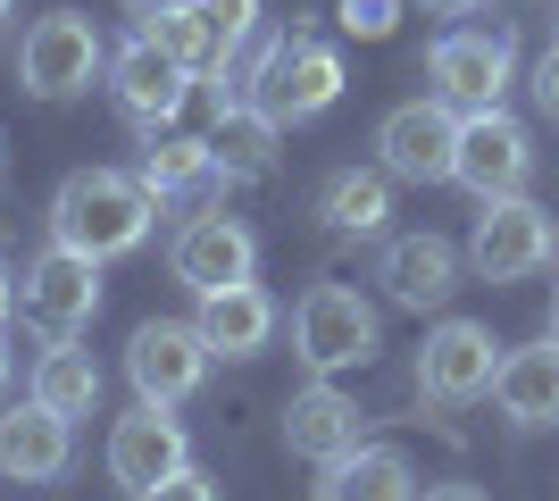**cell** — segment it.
<instances>
[{
    "instance_id": "15",
    "label": "cell",
    "mask_w": 559,
    "mask_h": 501,
    "mask_svg": "<svg viewBox=\"0 0 559 501\" xmlns=\"http://www.w3.org/2000/svg\"><path fill=\"white\" fill-rule=\"evenodd\" d=\"M109 93H117V109H126V126H142V134H159L176 109H185V93H192V68H176L159 43H126L109 59Z\"/></svg>"
},
{
    "instance_id": "14",
    "label": "cell",
    "mask_w": 559,
    "mask_h": 501,
    "mask_svg": "<svg viewBox=\"0 0 559 501\" xmlns=\"http://www.w3.org/2000/svg\"><path fill=\"white\" fill-rule=\"evenodd\" d=\"M75 460V418L43 409L25 393L17 409H0V477L9 485H59Z\"/></svg>"
},
{
    "instance_id": "3",
    "label": "cell",
    "mask_w": 559,
    "mask_h": 501,
    "mask_svg": "<svg viewBox=\"0 0 559 501\" xmlns=\"http://www.w3.org/2000/svg\"><path fill=\"white\" fill-rule=\"evenodd\" d=\"M376 310L359 285H309L301 310H293V351H301L309 377H343V368H368L376 359Z\"/></svg>"
},
{
    "instance_id": "7",
    "label": "cell",
    "mask_w": 559,
    "mask_h": 501,
    "mask_svg": "<svg viewBox=\"0 0 559 501\" xmlns=\"http://www.w3.org/2000/svg\"><path fill=\"white\" fill-rule=\"evenodd\" d=\"M535 176V134L510 109H467L460 118V151H451V184H467L476 201H510Z\"/></svg>"
},
{
    "instance_id": "31",
    "label": "cell",
    "mask_w": 559,
    "mask_h": 501,
    "mask_svg": "<svg viewBox=\"0 0 559 501\" xmlns=\"http://www.w3.org/2000/svg\"><path fill=\"white\" fill-rule=\"evenodd\" d=\"M9 318H17V276L0 267V334H9Z\"/></svg>"
},
{
    "instance_id": "20",
    "label": "cell",
    "mask_w": 559,
    "mask_h": 501,
    "mask_svg": "<svg viewBox=\"0 0 559 501\" xmlns=\"http://www.w3.org/2000/svg\"><path fill=\"white\" fill-rule=\"evenodd\" d=\"M192 326H201V343H210L217 359H259L276 343V301L259 285H234V293H210Z\"/></svg>"
},
{
    "instance_id": "26",
    "label": "cell",
    "mask_w": 559,
    "mask_h": 501,
    "mask_svg": "<svg viewBox=\"0 0 559 501\" xmlns=\"http://www.w3.org/2000/svg\"><path fill=\"white\" fill-rule=\"evenodd\" d=\"M201 17H210V43H217V68L242 59L259 43V0H201Z\"/></svg>"
},
{
    "instance_id": "29",
    "label": "cell",
    "mask_w": 559,
    "mask_h": 501,
    "mask_svg": "<svg viewBox=\"0 0 559 501\" xmlns=\"http://www.w3.org/2000/svg\"><path fill=\"white\" fill-rule=\"evenodd\" d=\"M526 84H535V109H543V118L559 126V43H551V50L535 59V75H526Z\"/></svg>"
},
{
    "instance_id": "16",
    "label": "cell",
    "mask_w": 559,
    "mask_h": 501,
    "mask_svg": "<svg viewBox=\"0 0 559 501\" xmlns=\"http://www.w3.org/2000/svg\"><path fill=\"white\" fill-rule=\"evenodd\" d=\"M376 285L393 293L401 310H443L451 293H460V251H451L435 226L393 235V242H384V260H376Z\"/></svg>"
},
{
    "instance_id": "18",
    "label": "cell",
    "mask_w": 559,
    "mask_h": 501,
    "mask_svg": "<svg viewBox=\"0 0 559 501\" xmlns=\"http://www.w3.org/2000/svg\"><path fill=\"white\" fill-rule=\"evenodd\" d=\"M142 184H151V201H192V210H217V192H226V167H217L210 143H192V134H151V151H142L134 167Z\"/></svg>"
},
{
    "instance_id": "33",
    "label": "cell",
    "mask_w": 559,
    "mask_h": 501,
    "mask_svg": "<svg viewBox=\"0 0 559 501\" xmlns=\"http://www.w3.org/2000/svg\"><path fill=\"white\" fill-rule=\"evenodd\" d=\"M0 393H9V334H0Z\"/></svg>"
},
{
    "instance_id": "24",
    "label": "cell",
    "mask_w": 559,
    "mask_h": 501,
    "mask_svg": "<svg viewBox=\"0 0 559 501\" xmlns=\"http://www.w3.org/2000/svg\"><path fill=\"white\" fill-rule=\"evenodd\" d=\"M34 402L59 409V418H93V402H100V368H93V351H84L75 334H59V343L34 359Z\"/></svg>"
},
{
    "instance_id": "23",
    "label": "cell",
    "mask_w": 559,
    "mask_h": 501,
    "mask_svg": "<svg viewBox=\"0 0 559 501\" xmlns=\"http://www.w3.org/2000/svg\"><path fill=\"white\" fill-rule=\"evenodd\" d=\"M134 34L142 43H159L176 68L210 75L217 68V43H210V17H201V0H134Z\"/></svg>"
},
{
    "instance_id": "1",
    "label": "cell",
    "mask_w": 559,
    "mask_h": 501,
    "mask_svg": "<svg viewBox=\"0 0 559 501\" xmlns=\"http://www.w3.org/2000/svg\"><path fill=\"white\" fill-rule=\"evenodd\" d=\"M151 217H159V201H151V184L126 176V167H75L68 184L50 192V242H68L84 260H126V251H142V242H151Z\"/></svg>"
},
{
    "instance_id": "10",
    "label": "cell",
    "mask_w": 559,
    "mask_h": 501,
    "mask_svg": "<svg viewBox=\"0 0 559 501\" xmlns=\"http://www.w3.org/2000/svg\"><path fill=\"white\" fill-rule=\"evenodd\" d=\"M17 310L34 318L50 343H59V334H84L93 310H100V260L68 251V242L34 251V260H25V285H17Z\"/></svg>"
},
{
    "instance_id": "12",
    "label": "cell",
    "mask_w": 559,
    "mask_h": 501,
    "mask_svg": "<svg viewBox=\"0 0 559 501\" xmlns=\"http://www.w3.org/2000/svg\"><path fill=\"white\" fill-rule=\"evenodd\" d=\"M492 377H501V343H492V326H476V318H443V326L426 334V351H418V393H426V402H476V393H492Z\"/></svg>"
},
{
    "instance_id": "6",
    "label": "cell",
    "mask_w": 559,
    "mask_h": 501,
    "mask_svg": "<svg viewBox=\"0 0 559 501\" xmlns=\"http://www.w3.org/2000/svg\"><path fill=\"white\" fill-rule=\"evenodd\" d=\"M460 260L476 267L485 285H518V276H535V267L559 260V226L526 192H510V201H485V217H476V235H467Z\"/></svg>"
},
{
    "instance_id": "30",
    "label": "cell",
    "mask_w": 559,
    "mask_h": 501,
    "mask_svg": "<svg viewBox=\"0 0 559 501\" xmlns=\"http://www.w3.org/2000/svg\"><path fill=\"white\" fill-rule=\"evenodd\" d=\"M418 501H485V493H476V485H426Z\"/></svg>"
},
{
    "instance_id": "17",
    "label": "cell",
    "mask_w": 559,
    "mask_h": 501,
    "mask_svg": "<svg viewBox=\"0 0 559 501\" xmlns=\"http://www.w3.org/2000/svg\"><path fill=\"white\" fill-rule=\"evenodd\" d=\"M359 402H350L334 377H318L309 393H293V409H284V443H293V460H343V452H359Z\"/></svg>"
},
{
    "instance_id": "34",
    "label": "cell",
    "mask_w": 559,
    "mask_h": 501,
    "mask_svg": "<svg viewBox=\"0 0 559 501\" xmlns=\"http://www.w3.org/2000/svg\"><path fill=\"white\" fill-rule=\"evenodd\" d=\"M0 184H9V134H0Z\"/></svg>"
},
{
    "instance_id": "22",
    "label": "cell",
    "mask_w": 559,
    "mask_h": 501,
    "mask_svg": "<svg viewBox=\"0 0 559 501\" xmlns=\"http://www.w3.org/2000/svg\"><path fill=\"white\" fill-rule=\"evenodd\" d=\"M384 217H393V176L384 167H334L318 184V226H334V235H384Z\"/></svg>"
},
{
    "instance_id": "25",
    "label": "cell",
    "mask_w": 559,
    "mask_h": 501,
    "mask_svg": "<svg viewBox=\"0 0 559 501\" xmlns=\"http://www.w3.org/2000/svg\"><path fill=\"white\" fill-rule=\"evenodd\" d=\"M276 134H284V126L267 118V109L234 100V109H217L210 151H217V167H226V176H267V167H276Z\"/></svg>"
},
{
    "instance_id": "19",
    "label": "cell",
    "mask_w": 559,
    "mask_h": 501,
    "mask_svg": "<svg viewBox=\"0 0 559 501\" xmlns=\"http://www.w3.org/2000/svg\"><path fill=\"white\" fill-rule=\"evenodd\" d=\"M492 402H501V418H510L518 434L559 427V334H543V343H526V351L501 359V377H492Z\"/></svg>"
},
{
    "instance_id": "35",
    "label": "cell",
    "mask_w": 559,
    "mask_h": 501,
    "mask_svg": "<svg viewBox=\"0 0 559 501\" xmlns=\"http://www.w3.org/2000/svg\"><path fill=\"white\" fill-rule=\"evenodd\" d=\"M9 17H17V0H0V25H9Z\"/></svg>"
},
{
    "instance_id": "4",
    "label": "cell",
    "mask_w": 559,
    "mask_h": 501,
    "mask_svg": "<svg viewBox=\"0 0 559 501\" xmlns=\"http://www.w3.org/2000/svg\"><path fill=\"white\" fill-rule=\"evenodd\" d=\"M100 68H109V50H100V25L84 17V9H50V17H34V34H25V50H17V84L34 100L93 93Z\"/></svg>"
},
{
    "instance_id": "27",
    "label": "cell",
    "mask_w": 559,
    "mask_h": 501,
    "mask_svg": "<svg viewBox=\"0 0 559 501\" xmlns=\"http://www.w3.org/2000/svg\"><path fill=\"white\" fill-rule=\"evenodd\" d=\"M401 25V0H343V34H359V43H384Z\"/></svg>"
},
{
    "instance_id": "36",
    "label": "cell",
    "mask_w": 559,
    "mask_h": 501,
    "mask_svg": "<svg viewBox=\"0 0 559 501\" xmlns=\"http://www.w3.org/2000/svg\"><path fill=\"white\" fill-rule=\"evenodd\" d=\"M551 334H559V318H551Z\"/></svg>"
},
{
    "instance_id": "5",
    "label": "cell",
    "mask_w": 559,
    "mask_h": 501,
    "mask_svg": "<svg viewBox=\"0 0 559 501\" xmlns=\"http://www.w3.org/2000/svg\"><path fill=\"white\" fill-rule=\"evenodd\" d=\"M426 75H435V100H451V109H501V93L518 84V43L510 25H451L443 43H435V59H426Z\"/></svg>"
},
{
    "instance_id": "28",
    "label": "cell",
    "mask_w": 559,
    "mask_h": 501,
    "mask_svg": "<svg viewBox=\"0 0 559 501\" xmlns=\"http://www.w3.org/2000/svg\"><path fill=\"white\" fill-rule=\"evenodd\" d=\"M134 501H217V485L201 477V468H176L167 485H151V493H134Z\"/></svg>"
},
{
    "instance_id": "32",
    "label": "cell",
    "mask_w": 559,
    "mask_h": 501,
    "mask_svg": "<svg viewBox=\"0 0 559 501\" xmlns=\"http://www.w3.org/2000/svg\"><path fill=\"white\" fill-rule=\"evenodd\" d=\"M476 0H426V17H467Z\"/></svg>"
},
{
    "instance_id": "9",
    "label": "cell",
    "mask_w": 559,
    "mask_h": 501,
    "mask_svg": "<svg viewBox=\"0 0 559 501\" xmlns=\"http://www.w3.org/2000/svg\"><path fill=\"white\" fill-rule=\"evenodd\" d=\"M451 151H460V109L451 100H401L376 126V159L393 184H451Z\"/></svg>"
},
{
    "instance_id": "21",
    "label": "cell",
    "mask_w": 559,
    "mask_h": 501,
    "mask_svg": "<svg viewBox=\"0 0 559 501\" xmlns=\"http://www.w3.org/2000/svg\"><path fill=\"white\" fill-rule=\"evenodd\" d=\"M318 501H418V468L393 443H359V452L326 460V485Z\"/></svg>"
},
{
    "instance_id": "8",
    "label": "cell",
    "mask_w": 559,
    "mask_h": 501,
    "mask_svg": "<svg viewBox=\"0 0 559 501\" xmlns=\"http://www.w3.org/2000/svg\"><path fill=\"white\" fill-rule=\"evenodd\" d=\"M251 267H259V242H251V226H242V217H226V210H192L185 235L167 242V276H176L192 301L251 285Z\"/></svg>"
},
{
    "instance_id": "11",
    "label": "cell",
    "mask_w": 559,
    "mask_h": 501,
    "mask_svg": "<svg viewBox=\"0 0 559 501\" xmlns=\"http://www.w3.org/2000/svg\"><path fill=\"white\" fill-rule=\"evenodd\" d=\"M210 343H201V326L192 318H151V326H134V343H126V377H134L142 402H192L201 393V377H210Z\"/></svg>"
},
{
    "instance_id": "2",
    "label": "cell",
    "mask_w": 559,
    "mask_h": 501,
    "mask_svg": "<svg viewBox=\"0 0 559 501\" xmlns=\"http://www.w3.org/2000/svg\"><path fill=\"white\" fill-rule=\"evenodd\" d=\"M334 100H343V50L334 43H276V34H259V68H251V109H267L276 126H309L326 118Z\"/></svg>"
},
{
    "instance_id": "13",
    "label": "cell",
    "mask_w": 559,
    "mask_h": 501,
    "mask_svg": "<svg viewBox=\"0 0 559 501\" xmlns=\"http://www.w3.org/2000/svg\"><path fill=\"white\" fill-rule=\"evenodd\" d=\"M176 468H192L185 427L167 418V402H134L109 427V477L126 485V493H151V485H167Z\"/></svg>"
}]
</instances>
